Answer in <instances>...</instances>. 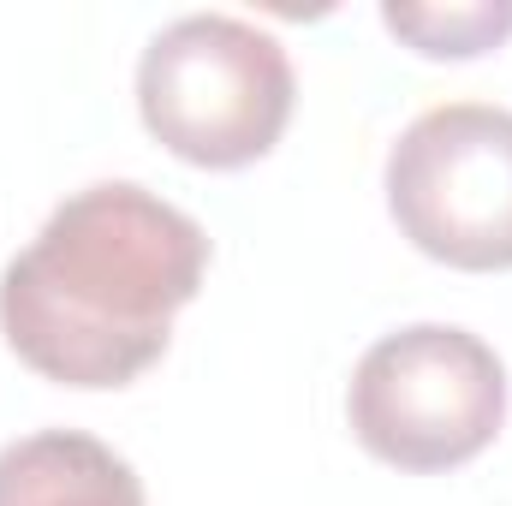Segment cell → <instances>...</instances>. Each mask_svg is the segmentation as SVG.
<instances>
[{"instance_id":"6da1fadb","label":"cell","mask_w":512,"mask_h":506,"mask_svg":"<svg viewBox=\"0 0 512 506\" xmlns=\"http://www.w3.org/2000/svg\"><path fill=\"white\" fill-rule=\"evenodd\" d=\"M209 233L167 197L102 179L72 191L0 274V334L42 381L126 387L203 292Z\"/></svg>"},{"instance_id":"7a4b0ae2","label":"cell","mask_w":512,"mask_h":506,"mask_svg":"<svg viewBox=\"0 0 512 506\" xmlns=\"http://www.w3.org/2000/svg\"><path fill=\"white\" fill-rule=\"evenodd\" d=\"M286 48L233 12H191L149 36L137 60V114L191 167H251L292 120Z\"/></svg>"},{"instance_id":"3957f363","label":"cell","mask_w":512,"mask_h":506,"mask_svg":"<svg viewBox=\"0 0 512 506\" xmlns=\"http://www.w3.org/2000/svg\"><path fill=\"white\" fill-rule=\"evenodd\" d=\"M346 417L364 453L393 471H453L507 423V370L489 340L453 322L382 334L346 387Z\"/></svg>"},{"instance_id":"277c9868","label":"cell","mask_w":512,"mask_h":506,"mask_svg":"<svg viewBox=\"0 0 512 506\" xmlns=\"http://www.w3.org/2000/svg\"><path fill=\"white\" fill-rule=\"evenodd\" d=\"M387 215L423 256L501 274L512 268V114L441 102L387 149Z\"/></svg>"},{"instance_id":"5b68a950","label":"cell","mask_w":512,"mask_h":506,"mask_svg":"<svg viewBox=\"0 0 512 506\" xmlns=\"http://www.w3.org/2000/svg\"><path fill=\"white\" fill-rule=\"evenodd\" d=\"M0 506H149L126 459L84 429H36L0 447Z\"/></svg>"},{"instance_id":"8992f818","label":"cell","mask_w":512,"mask_h":506,"mask_svg":"<svg viewBox=\"0 0 512 506\" xmlns=\"http://www.w3.org/2000/svg\"><path fill=\"white\" fill-rule=\"evenodd\" d=\"M382 24L429 60H471L512 30V0L501 6H382Z\"/></svg>"}]
</instances>
